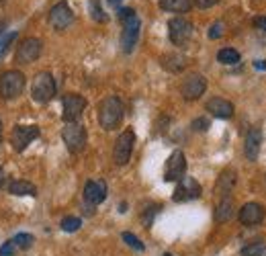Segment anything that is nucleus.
I'll list each match as a JSON object with an SVG mask.
<instances>
[{"mask_svg":"<svg viewBox=\"0 0 266 256\" xmlns=\"http://www.w3.org/2000/svg\"><path fill=\"white\" fill-rule=\"evenodd\" d=\"M123 115H125V107L119 96H107L98 105V123L107 131L117 129L123 121Z\"/></svg>","mask_w":266,"mask_h":256,"instance_id":"obj_1","label":"nucleus"},{"mask_svg":"<svg viewBox=\"0 0 266 256\" xmlns=\"http://www.w3.org/2000/svg\"><path fill=\"white\" fill-rule=\"evenodd\" d=\"M56 94V80L54 76L49 72H39L35 78H33L31 82V96L33 100L41 102V105H45V102H49L54 98Z\"/></svg>","mask_w":266,"mask_h":256,"instance_id":"obj_2","label":"nucleus"},{"mask_svg":"<svg viewBox=\"0 0 266 256\" xmlns=\"http://www.w3.org/2000/svg\"><path fill=\"white\" fill-rule=\"evenodd\" d=\"M25 90V76L19 70H8L0 76V96L2 98H16Z\"/></svg>","mask_w":266,"mask_h":256,"instance_id":"obj_3","label":"nucleus"},{"mask_svg":"<svg viewBox=\"0 0 266 256\" xmlns=\"http://www.w3.org/2000/svg\"><path fill=\"white\" fill-rule=\"evenodd\" d=\"M62 140L72 154H78L86 148V129L78 121L76 123H66V127L62 129Z\"/></svg>","mask_w":266,"mask_h":256,"instance_id":"obj_4","label":"nucleus"},{"mask_svg":"<svg viewBox=\"0 0 266 256\" xmlns=\"http://www.w3.org/2000/svg\"><path fill=\"white\" fill-rule=\"evenodd\" d=\"M193 33H195V29H193L191 21L182 19V16H174V19H170V23H168V37H170V41L174 45L185 47L193 39Z\"/></svg>","mask_w":266,"mask_h":256,"instance_id":"obj_5","label":"nucleus"},{"mask_svg":"<svg viewBox=\"0 0 266 256\" xmlns=\"http://www.w3.org/2000/svg\"><path fill=\"white\" fill-rule=\"evenodd\" d=\"M139 31H141V21L137 14L129 16L123 21V33H121V47L125 54H131L135 49L137 41H139Z\"/></svg>","mask_w":266,"mask_h":256,"instance_id":"obj_6","label":"nucleus"},{"mask_svg":"<svg viewBox=\"0 0 266 256\" xmlns=\"http://www.w3.org/2000/svg\"><path fill=\"white\" fill-rule=\"evenodd\" d=\"M62 109H64V113H62L64 121L66 123H76L86 109V98L80 96V94H74V92L66 94L62 98Z\"/></svg>","mask_w":266,"mask_h":256,"instance_id":"obj_7","label":"nucleus"},{"mask_svg":"<svg viewBox=\"0 0 266 256\" xmlns=\"http://www.w3.org/2000/svg\"><path fill=\"white\" fill-rule=\"evenodd\" d=\"M133 144H135V133H133V129H125L117 142H115V148H113V160L115 164H127L129 158H131V152H133Z\"/></svg>","mask_w":266,"mask_h":256,"instance_id":"obj_8","label":"nucleus"},{"mask_svg":"<svg viewBox=\"0 0 266 256\" xmlns=\"http://www.w3.org/2000/svg\"><path fill=\"white\" fill-rule=\"evenodd\" d=\"M41 39L37 37H27L21 41V45L16 47L14 51V62L16 64H31V62H35L39 56H41Z\"/></svg>","mask_w":266,"mask_h":256,"instance_id":"obj_9","label":"nucleus"},{"mask_svg":"<svg viewBox=\"0 0 266 256\" xmlns=\"http://www.w3.org/2000/svg\"><path fill=\"white\" fill-rule=\"evenodd\" d=\"M207 90V80L201 74H189L180 84V94L185 100H197L201 98Z\"/></svg>","mask_w":266,"mask_h":256,"instance_id":"obj_10","label":"nucleus"},{"mask_svg":"<svg viewBox=\"0 0 266 256\" xmlns=\"http://www.w3.org/2000/svg\"><path fill=\"white\" fill-rule=\"evenodd\" d=\"M187 172V160H185V154L180 150L172 152L170 158L166 160V168H164V180L166 182H178Z\"/></svg>","mask_w":266,"mask_h":256,"instance_id":"obj_11","label":"nucleus"},{"mask_svg":"<svg viewBox=\"0 0 266 256\" xmlns=\"http://www.w3.org/2000/svg\"><path fill=\"white\" fill-rule=\"evenodd\" d=\"M203 193L201 184H199L193 176H182L176 184V191L172 195V199L176 203H185V201H193V199H199Z\"/></svg>","mask_w":266,"mask_h":256,"instance_id":"obj_12","label":"nucleus"},{"mask_svg":"<svg viewBox=\"0 0 266 256\" xmlns=\"http://www.w3.org/2000/svg\"><path fill=\"white\" fill-rule=\"evenodd\" d=\"M39 127L37 125H16L10 133V144L16 152H23L33 140L39 138Z\"/></svg>","mask_w":266,"mask_h":256,"instance_id":"obj_13","label":"nucleus"},{"mask_svg":"<svg viewBox=\"0 0 266 256\" xmlns=\"http://www.w3.org/2000/svg\"><path fill=\"white\" fill-rule=\"evenodd\" d=\"M72 21H74V12L66 2H58L56 6H52V10H49V25L58 31L68 29L72 25Z\"/></svg>","mask_w":266,"mask_h":256,"instance_id":"obj_14","label":"nucleus"},{"mask_svg":"<svg viewBox=\"0 0 266 256\" xmlns=\"http://www.w3.org/2000/svg\"><path fill=\"white\" fill-rule=\"evenodd\" d=\"M107 199V182L105 180H88L84 184V201L94 207Z\"/></svg>","mask_w":266,"mask_h":256,"instance_id":"obj_15","label":"nucleus"},{"mask_svg":"<svg viewBox=\"0 0 266 256\" xmlns=\"http://www.w3.org/2000/svg\"><path fill=\"white\" fill-rule=\"evenodd\" d=\"M266 211L260 203H246L244 207L240 209V221H242V226H258L260 221L264 219Z\"/></svg>","mask_w":266,"mask_h":256,"instance_id":"obj_16","label":"nucleus"},{"mask_svg":"<svg viewBox=\"0 0 266 256\" xmlns=\"http://www.w3.org/2000/svg\"><path fill=\"white\" fill-rule=\"evenodd\" d=\"M260 146H262V129L260 127H252L246 133V142H244V154L248 160H256L260 154Z\"/></svg>","mask_w":266,"mask_h":256,"instance_id":"obj_17","label":"nucleus"},{"mask_svg":"<svg viewBox=\"0 0 266 256\" xmlns=\"http://www.w3.org/2000/svg\"><path fill=\"white\" fill-rule=\"evenodd\" d=\"M207 111L213 117H217V119H229V117H234V105H231L229 100L221 98V96L209 98L207 100Z\"/></svg>","mask_w":266,"mask_h":256,"instance_id":"obj_18","label":"nucleus"},{"mask_svg":"<svg viewBox=\"0 0 266 256\" xmlns=\"http://www.w3.org/2000/svg\"><path fill=\"white\" fill-rule=\"evenodd\" d=\"M4 189H6L10 195H16V197H35V195H37L35 184H31L29 180H21V178L8 180V182L4 184Z\"/></svg>","mask_w":266,"mask_h":256,"instance_id":"obj_19","label":"nucleus"},{"mask_svg":"<svg viewBox=\"0 0 266 256\" xmlns=\"http://www.w3.org/2000/svg\"><path fill=\"white\" fill-rule=\"evenodd\" d=\"M236 213V203L231 197H221V201L217 203V209H215V221L217 224H225L234 217Z\"/></svg>","mask_w":266,"mask_h":256,"instance_id":"obj_20","label":"nucleus"},{"mask_svg":"<svg viewBox=\"0 0 266 256\" xmlns=\"http://www.w3.org/2000/svg\"><path fill=\"white\" fill-rule=\"evenodd\" d=\"M234 184H236V172L234 170H223L219 180H217V186H215V193H217L219 197H229Z\"/></svg>","mask_w":266,"mask_h":256,"instance_id":"obj_21","label":"nucleus"},{"mask_svg":"<svg viewBox=\"0 0 266 256\" xmlns=\"http://www.w3.org/2000/svg\"><path fill=\"white\" fill-rule=\"evenodd\" d=\"M193 0H160V8L166 12H189Z\"/></svg>","mask_w":266,"mask_h":256,"instance_id":"obj_22","label":"nucleus"},{"mask_svg":"<svg viewBox=\"0 0 266 256\" xmlns=\"http://www.w3.org/2000/svg\"><path fill=\"white\" fill-rule=\"evenodd\" d=\"M160 64L166 68L168 72H180V70H185V58L178 56V54H164Z\"/></svg>","mask_w":266,"mask_h":256,"instance_id":"obj_23","label":"nucleus"},{"mask_svg":"<svg viewBox=\"0 0 266 256\" xmlns=\"http://www.w3.org/2000/svg\"><path fill=\"white\" fill-rule=\"evenodd\" d=\"M217 62L225 66H236L240 62V51L234 47H223L217 51Z\"/></svg>","mask_w":266,"mask_h":256,"instance_id":"obj_24","label":"nucleus"},{"mask_svg":"<svg viewBox=\"0 0 266 256\" xmlns=\"http://www.w3.org/2000/svg\"><path fill=\"white\" fill-rule=\"evenodd\" d=\"M266 254V244L262 240H256L242 248V256H264Z\"/></svg>","mask_w":266,"mask_h":256,"instance_id":"obj_25","label":"nucleus"},{"mask_svg":"<svg viewBox=\"0 0 266 256\" xmlns=\"http://www.w3.org/2000/svg\"><path fill=\"white\" fill-rule=\"evenodd\" d=\"M80 226H82V219H80V217L68 215V217H64V219H62V230H64V232H68V234L78 232Z\"/></svg>","mask_w":266,"mask_h":256,"instance_id":"obj_26","label":"nucleus"},{"mask_svg":"<svg viewBox=\"0 0 266 256\" xmlns=\"http://www.w3.org/2000/svg\"><path fill=\"white\" fill-rule=\"evenodd\" d=\"M88 10H90V16H92L94 21H98V23H105L107 21V14L103 12V6H101L98 0H90V2H88Z\"/></svg>","mask_w":266,"mask_h":256,"instance_id":"obj_27","label":"nucleus"},{"mask_svg":"<svg viewBox=\"0 0 266 256\" xmlns=\"http://www.w3.org/2000/svg\"><path fill=\"white\" fill-rule=\"evenodd\" d=\"M12 242L16 244V248H19V250H29L33 246V242H35V238H33L31 234H16L12 238Z\"/></svg>","mask_w":266,"mask_h":256,"instance_id":"obj_28","label":"nucleus"},{"mask_svg":"<svg viewBox=\"0 0 266 256\" xmlns=\"http://www.w3.org/2000/svg\"><path fill=\"white\" fill-rule=\"evenodd\" d=\"M121 238H123V242H127L133 250H137V252H143V250H145V244L139 240V238H137L135 234H131V232H123V236H121Z\"/></svg>","mask_w":266,"mask_h":256,"instance_id":"obj_29","label":"nucleus"},{"mask_svg":"<svg viewBox=\"0 0 266 256\" xmlns=\"http://www.w3.org/2000/svg\"><path fill=\"white\" fill-rule=\"evenodd\" d=\"M158 211H160V205H149V207L143 211L141 221H143L145 228H152V221H154V217L158 215Z\"/></svg>","mask_w":266,"mask_h":256,"instance_id":"obj_30","label":"nucleus"},{"mask_svg":"<svg viewBox=\"0 0 266 256\" xmlns=\"http://www.w3.org/2000/svg\"><path fill=\"white\" fill-rule=\"evenodd\" d=\"M223 31H225L223 21H215V23L211 25V29H209V39H219V37L223 35Z\"/></svg>","mask_w":266,"mask_h":256,"instance_id":"obj_31","label":"nucleus"},{"mask_svg":"<svg viewBox=\"0 0 266 256\" xmlns=\"http://www.w3.org/2000/svg\"><path fill=\"white\" fill-rule=\"evenodd\" d=\"M191 127H193L195 131H207V129L211 127V123H209V119H207V117H197L195 121L191 123Z\"/></svg>","mask_w":266,"mask_h":256,"instance_id":"obj_32","label":"nucleus"},{"mask_svg":"<svg viewBox=\"0 0 266 256\" xmlns=\"http://www.w3.org/2000/svg\"><path fill=\"white\" fill-rule=\"evenodd\" d=\"M14 39H16V33H14V31H12V33H8V35H4L2 39H0V58H2V54L6 51V47H8Z\"/></svg>","mask_w":266,"mask_h":256,"instance_id":"obj_33","label":"nucleus"},{"mask_svg":"<svg viewBox=\"0 0 266 256\" xmlns=\"http://www.w3.org/2000/svg\"><path fill=\"white\" fill-rule=\"evenodd\" d=\"M14 252H19V248H16V244L12 240H8L2 248H0V256H12Z\"/></svg>","mask_w":266,"mask_h":256,"instance_id":"obj_34","label":"nucleus"},{"mask_svg":"<svg viewBox=\"0 0 266 256\" xmlns=\"http://www.w3.org/2000/svg\"><path fill=\"white\" fill-rule=\"evenodd\" d=\"M219 0H195V4L199 6V8H211V6H215Z\"/></svg>","mask_w":266,"mask_h":256,"instance_id":"obj_35","label":"nucleus"},{"mask_svg":"<svg viewBox=\"0 0 266 256\" xmlns=\"http://www.w3.org/2000/svg\"><path fill=\"white\" fill-rule=\"evenodd\" d=\"M133 14H135V10H133V8H119V19L121 21L129 19V16H133Z\"/></svg>","mask_w":266,"mask_h":256,"instance_id":"obj_36","label":"nucleus"},{"mask_svg":"<svg viewBox=\"0 0 266 256\" xmlns=\"http://www.w3.org/2000/svg\"><path fill=\"white\" fill-rule=\"evenodd\" d=\"M254 23H256V27H260L262 31H266V16H258Z\"/></svg>","mask_w":266,"mask_h":256,"instance_id":"obj_37","label":"nucleus"},{"mask_svg":"<svg viewBox=\"0 0 266 256\" xmlns=\"http://www.w3.org/2000/svg\"><path fill=\"white\" fill-rule=\"evenodd\" d=\"M254 66L258 68V70H266V62H262V60H260V62H256Z\"/></svg>","mask_w":266,"mask_h":256,"instance_id":"obj_38","label":"nucleus"},{"mask_svg":"<svg viewBox=\"0 0 266 256\" xmlns=\"http://www.w3.org/2000/svg\"><path fill=\"white\" fill-rule=\"evenodd\" d=\"M107 2H109L111 6H119V4L123 2V0H107Z\"/></svg>","mask_w":266,"mask_h":256,"instance_id":"obj_39","label":"nucleus"},{"mask_svg":"<svg viewBox=\"0 0 266 256\" xmlns=\"http://www.w3.org/2000/svg\"><path fill=\"white\" fill-rule=\"evenodd\" d=\"M4 27H6V23H4V21H0V35H2V31H4Z\"/></svg>","mask_w":266,"mask_h":256,"instance_id":"obj_40","label":"nucleus"},{"mask_svg":"<svg viewBox=\"0 0 266 256\" xmlns=\"http://www.w3.org/2000/svg\"><path fill=\"white\" fill-rule=\"evenodd\" d=\"M0 138H2V123H0Z\"/></svg>","mask_w":266,"mask_h":256,"instance_id":"obj_41","label":"nucleus"},{"mask_svg":"<svg viewBox=\"0 0 266 256\" xmlns=\"http://www.w3.org/2000/svg\"><path fill=\"white\" fill-rule=\"evenodd\" d=\"M0 180H2V170H0Z\"/></svg>","mask_w":266,"mask_h":256,"instance_id":"obj_42","label":"nucleus"},{"mask_svg":"<svg viewBox=\"0 0 266 256\" xmlns=\"http://www.w3.org/2000/svg\"><path fill=\"white\" fill-rule=\"evenodd\" d=\"M164 256H172V254H164Z\"/></svg>","mask_w":266,"mask_h":256,"instance_id":"obj_43","label":"nucleus"}]
</instances>
